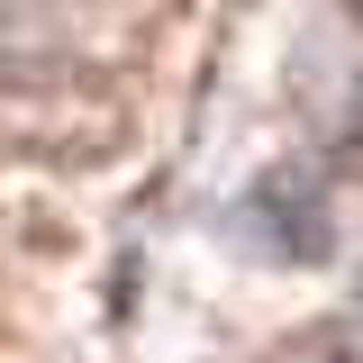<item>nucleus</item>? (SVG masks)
<instances>
[{"instance_id": "obj_2", "label": "nucleus", "mask_w": 363, "mask_h": 363, "mask_svg": "<svg viewBox=\"0 0 363 363\" xmlns=\"http://www.w3.org/2000/svg\"><path fill=\"white\" fill-rule=\"evenodd\" d=\"M354 318H363V272H354Z\"/></svg>"}, {"instance_id": "obj_1", "label": "nucleus", "mask_w": 363, "mask_h": 363, "mask_svg": "<svg viewBox=\"0 0 363 363\" xmlns=\"http://www.w3.org/2000/svg\"><path fill=\"white\" fill-rule=\"evenodd\" d=\"M55 9L45 0H0V82L9 73H45L55 64Z\"/></svg>"}]
</instances>
